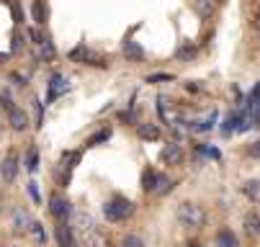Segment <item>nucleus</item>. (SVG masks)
Segmentation results:
<instances>
[{
	"mask_svg": "<svg viewBox=\"0 0 260 247\" xmlns=\"http://www.w3.org/2000/svg\"><path fill=\"white\" fill-rule=\"evenodd\" d=\"M175 219H178V224L180 227H188V229H199V227H204V208L199 206V203H193V201H183V203H178V208H175Z\"/></svg>",
	"mask_w": 260,
	"mask_h": 247,
	"instance_id": "obj_1",
	"label": "nucleus"
},
{
	"mask_svg": "<svg viewBox=\"0 0 260 247\" xmlns=\"http://www.w3.org/2000/svg\"><path fill=\"white\" fill-rule=\"evenodd\" d=\"M132 214H134V203L129 198H124V196H116V198H111V201L103 203V217L108 222H114V224L129 219Z\"/></svg>",
	"mask_w": 260,
	"mask_h": 247,
	"instance_id": "obj_2",
	"label": "nucleus"
},
{
	"mask_svg": "<svg viewBox=\"0 0 260 247\" xmlns=\"http://www.w3.org/2000/svg\"><path fill=\"white\" fill-rule=\"evenodd\" d=\"M70 227H72V232H80V234H93L95 229V222H93V217L90 214H85V211H72V217H70V222H67Z\"/></svg>",
	"mask_w": 260,
	"mask_h": 247,
	"instance_id": "obj_3",
	"label": "nucleus"
},
{
	"mask_svg": "<svg viewBox=\"0 0 260 247\" xmlns=\"http://www.w3.org/2000/svg\"><path fill=\"white\" fill-rule=\"evenodd\" d=\"M49 211H52V217H54L59 224H67L70 217H72V206H70V201H64L62 196H52V198H49Z\"/></svg>",
	"mask_w": 260,
	"mask_h": 247,
	"instance_id": "obj_4",
	"label": "nucleus"
},
{
	"mask_svg": "<svg viewBox=\"0 0 260 247\" xmlns=\"http://www.w3.org/2000/svg\"><path fill=\"white\" fill-rule=\"evenodd\" d=\"M67 90H70L67 78H64V75H59V73H54V75L49 78V83H47V103L57 100V98H59V95H64Z\"/></svg>",
	"mask_w": 260,
	"mask_h": 247,
	"instance_id": "obj_5",
	"label": "nucleus"
},
{
	"mask_svg": "<svg viewBox=\"0 0 260 247\" xmlns=\"http://www.w3.org/2000/svg\"><path fill=\"white\" fill-rule=\"evenodd\" d=\"M121 52H124V57L129 59V62H144V57H147V52H144V47L139 44V42H124V47H121Z\"/></svg>",
	"mask_w": 260,
	"mask_h": 247,
	"instance_id": "obj_6",
	"label": "nucleus"
},
{
	"mask_svg": "<svg viewBox=\"0 0 260 247\" xmlns=\"http://www.w3.org/2000/svg\"><path fill=\"white\" fill-rule=\"evenodd\" d=\"M0 175H3V181H8V183L16 181V175H18V160H16V155L3 157V162H0Z\"/></svg>",
	"mask_w": 260,
	"mask_h": 247,
	"instance_id": "obj_7",
	"label": "nucleus"
},
{
	"mask_svg": "<svg viewBox=\"0 0 260 247\" xmlns=\"http://www.w3.org/2000/svg\"><path fill=\"white\" fill-rule=\"evenodd\" d=\"M242 121H245V114H240V111L230 114V116L224 119V124H221V134L230 136L232 131H240V129H242Z\"/></svg>",
	"mask_w": 260,
	"mask_h": 247,
	"instance_id": "obj_8",
	"label": "nucleus"
},
{
	"mask_svg": "<svg viewBox=\"0 0 260 247\" xmlns=\"http://www.w3.org/2000/svg\"><path fill=\"white\" fill-rule=\"evenodd\" d=\"M57 244L59 247H78L75 244V232H72L70 224H59L57 227Z\"/></svg>",
	"mask_w": 260,
	"mask_h": 247,
	"instance_id": "obj_9",
	"label": "nucleus"
},
{
	"mask_svg": "<svg viewBox=\"0 0 260 247\" xmlns=\"http://www.w3.org/2000/svg\"><path fill=\"white\" fill-rule=\"evenodd\" d=\"M168 165H178L180 160H183V150H180V145L178 142H170V145H165L162 147V155H160Z\"/></svg>",
	"mask_w": 260,
	"mask_h": 247,
	"instance_id": "obj_10",
	"label": "nucleus"
},
{
	"mask_svg": "<svg viewBox=\"0 0 260 247\" xmlns=\"http://www.w3.org/2000/svg\"><path fill=\"white\" fill-rule=\"evenodd\" d=\"M157 178H160V172L147 167V170L142 172V191H144V193H155V191H157Z\"/></svg>",
	"mask_w": 260,
	"mask_h": 247,
	"instance_id": "obj_11",
	"label": "nucleus"
},
{
	"mask_svg": "<svg viewBox=\"0 0 260 247\" xmlns=\"http://www.w3.org/2000/svg\"><path fill=\"white\" fill-rule=\"evenodd\" d=\"M214 242H216V247H240V239L232 229H219Z\"/></svg>",
	"mask_w": 260,
	"mask_h": 247,
	"instance_id": "obj_12",
	"label": "nucleus"
},
{
	"mask_svg": "<svg viewBox=\"0 0 260 247\" xmlns=\"http://www.w3.org/2000/svg\"><path fill=\"white\" fill-rule=\"evenodd\" d=\"M8 121H11V129H16V131H23L28 126V116H26L23 109H13L8 114Z\"/></svg>",
	"mask_w": 260,
	"mask_h": 247,
	"instance_id": "obj_13",
	"label": "nucleus"
},
{
	"mask_svg": "<svg viewBox=\"0 0 260 247\" xmlns=\"http://www.w3.org/2000/svg\"><path fill=\"white\" fill-rule=\"evenodd\" d=\"M137 134H139V139H144V142H155V139H160V129L155 124H137Z\"/></svg>",
	"mask_w": 260,
	"mask_h": 247,
	"instance_id": "obj_14",
	"label": "nucleus"
},
{
	"mask_svg": "<svg viewBox=\"0 0 260 247\" xmlns=\"http://www.w3.org/2000/svg\"><path fill=\"white\" fill-rule=\"evenodd\" d=\"M214 126H216V111H211V114H209L204 121H191V124H188V129H191V131H199V134H204V131H211Z\"/></svg>",
	"mask_w": 260,
	"mask_h": 247,
	"instance_id": "obj_15",
	"label": "nucleus"
},
{
	"mask_svg": "<svg viewBox=\"0 0 260 247\" xmlns=\"http://www.w3.org/2000/svg\"><path fill=\"white\" fill-rule=\"evenodd\" d=\"M242 193L252 201V203H260V181L257 178H252V181H245V186H242Z\"/></svg>",
	"mask_w": 260,
	"mask_h": 247,
	"instance_id": "obj_16",
	"label": "nucleus"
},
{
	"mask_svg": "<svg viewBox=\"0 0 260 247\" xmlns=\"http://www.w3.org/2000/svg\"><path fill=\"white\" fill-rule=\"evenodd\" d=\"M70 59H72V62H85V64H88L90 59H95V54H93L85 44H80V47H75V49L70 52Z\"/></svg>",
	"mask_w": 260,
	"mask_h": 247,
	"instance_id": "obj_17",
	"label": "nucleus"
},
{
	"mask_svg": "<svg viewBox=\"0 0 260 247\" xmlns=\"http://www.w3.org/2000/svg\"><path fill=\"white\" fill-rule=\"evenodd\" d=\"M11 222H13V229H28V227H31V222H28V217H26L23 208H13Z\"/></svg>",
	"mask_w": 260,
	"mask_h": 247,
	"instance_id": "obj_18",
	"label": "nucleus"
},
{
	"mask_svg": "<svg viewBox=\"0 0 260 247\" xmlns=\"http://www.w3.org/2000/svg\"><path fill=\"white\" fill-rule=\"evenodd\" d=\"M83 242H85V247H111V239H108L106 234H101V232H93V234H88Z\"/></svg>",
	"mask_w": 260,
	"mask_h": 247,
	"instance_id": "obj_19",
	"label": "nucleus"
},
{
	"mask_svg": "<svg viewBox=\"0 0 260 247\" xmlns=\"http://www.w3.org/2000/svg\"><path fill=\"white\" fill-rule=\"evenodd\" d=\"M111 134H114V131H111V126H103L101 131H95L90 139H88V147H98V145H103V142H108V139H111Z\"/></svg>",
	"mask_w": 260,
	"mask_h": 247,
	"instance_id": "obj_20",
	"label": "nucleus"
},
{
	"mask_svg": "<svg viewBox=\"0 0 260 247\" xmlns=\"http://www.w3.org/2000/svg\"><path fill=\"white\" fill-rule=\"evenodd\" d=\"M245 232L252 234V237L260 234V217H257V214H247V217H245Z\"/></svg>",
	"mask_w": 260,
	"mask_h": 247,
	"instance_id": "obj_21",
	"label": "nucleus"
},
{
	"mask_svg": "<svg viewBox=\"0 0 260 247\" xmlns=\"http://www.w3.org/2000/svg\"><path fill=\"white\" fill-rule=\"evenodd\" d=\"M26 170H28V172L39 170V152H36V147H31V150L26 152Z\"/></svg>",
	"mask_w": 260,
	"mask_h": 247,
	"instance_id": "obj_22",
	"label": "nucleus"
},
{
	"mask_svg": "<svg viewBox=\"0 0 260 247\" xmlns=\"http://www.w3.org/2000/svg\"><path fill=\"white\" fill-rule=\"evenodd\" d=\"M119 247H147V244H144V239L139 234H124L121 242H119Z\"/></svg>",
	"mask_w": 260,
	"mask_h": 247,
	"instance_id": "obj_23",
	"label": "nucleus"
},
{
	"mask_svg": "<svg viewBox=\"0 0 260 247\" xmlns=\"http://www.w3.org/2000/svg\"><path fill=\"white\" fill-rule=\"evenodd\" d=\"M31 16L36 23H47V6L44 3H34L31 6Z\"/></svg>",
	"mask_w": 260,
	"mask_h": 247,
	"instance_id": "obj_24",
	"label": "nucleus"
},
{
	"mask_svg": "<svg viewBox=\"0 0 260 247\" xmlns=\"http://www.w3.org/2000/svg\"><path fill=\"white\" fill-rule=\"evenodd\" d=\"M173 186H175V183L168 178V175H162V172H160V178H157V191H155V193H157V196H165V193H170V191H173Z\"/></svg>",
	"mask_w": 260,
	"mask_h": 247,
	"instance_id": "obj_25",
	"label": "nucleus"
},
{
	"mask_svg": "<svg viewBox=\"0 0 260 247\" xmlns=\"http://www.w3.org/2000/svg\"><path fill=\"white\" fill-rule=\"evenodd\" d=\"M196 57V47H191V44H183L178 52H175V59H180V62H188V59H193Z\"/></svg>",
	"mask_w": 260,
	"mask_h": 247,
	"instance_id": "obj_26",
	"label": "nucleus"
},
{
	"mask_svg": "<svg viewBox=\"0 0 260 247\" xmlns=\"http://www.w3.org/2000/svg\"><path fill=\"white\" fill-rule=\"evenodd\" d=\"M52 57H54V44L44 39V44L39 47V59H52Z\"/></svg>",
	"mask_w": 260,
	"mask_h": 247,
	"instance_id": "obj_27",
	"label": "nucleus"
},
{
	"mask_svg": "<svg viewBox=\"0 0 260 247\" xmlns=\"http://www.w3.org/2000/svg\"><path fill=\"white\" fill-rule=\"evenodd\" d=\"M193 8H196L201 16H209V13L214 11V3H211V0H196V3H193Z\"/></svg>",
	"mask_w": 260,
	"mask_h": 247,
	"instance_id": "obj_28",
	"label": "nucleus"
},
{
	"mask_svg": "<svg viewBox=\"0 0 260 247\" xmlns=\"http://www.w3.org/2000/svg\"><path fill=\"white\" fill-rule=\"evenodd\" d=\"M28 229H31V232H34V237H36V239H39V242H42V244H44V242H47V232H44V227H42V224H39V222H31V227H28Z\"/></svg>",
	"mask_w": 260,
	"mask_h": 247,
	"instance_id": "obj_29",
	"label": "nucleus"
},
{
	"mask_svg": "<svg viewBox=\"0 0 260 247\" xmlns=\"http://www.w3.org/2000/svg\"><path fill=\"white\" fill-rule=\"evenodd\" d=\"M26 191H28V196H31V201H34V203H39V201H42L39 188H36V183H34V181H28V183H26Z\"/></svg>",
	"mask_w": 260,
	"mask_h": 247,
	"instance_id": "obj_30",
	"label": "nucleus"
},
{
	"mask_svg": "<svg viewBox=\"0 0 260 247\" xmlns=\"http://www.w3.org/2000/svg\"><path fill=\"white\" fill-rule=\"evenodd\" d=\"M0 105H3V109H6L8 114H11V111L16 109V105H13V100H11V95H8L6 90H3V93H0Z\"/></svg>",
	"mask_w": 260,
	"mask_h": 247,
	"instance_id": "obj_31",
	"label": "nucleus"
},
{
	"mask_svg": "<svg viewBox=\"0 0 260 247\" xmlns=\"http://www.w3.org/2000/svg\"><path fill=\"white\" fill-rule=\"evenodd\" d=\"M11 49H13L16 54L23 49V33H21V31H16V33H13V44H11Z\"/></svg>",
	"mask_w": 260,
	"mask_h": 247,
	"instance_id": "obj_32",
	"label": "nucleus"
},
{
	"mask_svg": "<svg viewBox=\"0 0 260 247\" xmlns=\"http://www.w3.org/2000/svg\"><path fill=\"white\" fill-rule=\"evenodd\" d=\"M147 83H173V75H150Z\"/></svg>",
	"mask_w": 260,
	"mask_h": 247,
	"instance_id": "obj_33",
	"label": "nucleus"
},
{
	"mask_svg": "<svg viewBox=\"0 0 260 247\" xmlns=\"http://www.w3.org/2000/svg\"><path fill=\"white\" fill-rule=\"evenodd\" d=\"M247 155H250V157H255V160H260V139L247 147Z\"/></svg>",
	"mask_w": 260,
	"mask_h": 247,
	"instance_id": "obj_34",
	"label": "nucleus"
},
{
	"mask_svg": "<svg viewBox=\"0 0 260 247\" xmlns=\"http://www.w3.org/2000/svg\"><path fill=\"white\" fill-rule=\"evenodd\" d=\"M199 152H204V155H209V157L219 160V150H216V147H204V145H199Z\"/></svg>",
	"mask_w": 260,
	"mask_h": 247,
	"instance_id": "obj_35",
	"label": "nucleus"
},
{
	"mask_svg": "<svg viewBox=\"0 0 260 247\" xmlns=\"http://www.w3.org/2000/svg\"><path fill=\"white\" fill-rule=\"evenodd\" d=\"M11 80H13V85H18V88H21V85H26L23 75H16V73H13V75H11Z\"/></svg>",
	"mask_w": 260,
	"mask_h": 247,
	"instance_id": "obj_36",
	"label": "nucleus"
},
{
	"mask_svg": "<svg viewBox=\"0 0 260 247\" xmlns=\"http://www.w3.org/2000/svg\"><path fill=\"white\" fill-rule=\"evenodd\" d=\"M11 11H13V18H16V21H18V23H21V8H18V6H13V8H11Z\"/></svg>",
	"mask_w": 260,
	"mask_h": 247,
	"instance_id": "obj_37",
	"label": "nucleus"
},
{
	"mask_svg": "<svg viewBox=\"0 0 260 247\" xmlns=\"http://www.w3.org/2000/svg\"><path fill=\"white\" fill-rule=\"evenodd\" d=\"M185 247H201V242H188V244H185Z\"/></svg>",
	"mask_w": 260,
	"mask_h": 247,
	"instance_id": "obj_38",
	"label": "nucleus"
},
{
	"mask_svg": "<svg viewBox=\"0 0 260 247\" xmlns=\"http://www.w3.org/2000/svg\"><path fill=\"white\" fill-rule=\"evenodd\" d=\"M0 208H3V196H0Z\"/></svg>",
	"mask_w": 260,
	"mask_h": 247,
	"instance_id": "obj_39",
	"label": "nucleus"
},
{
	"mask_svg": "<svg viewBox=\"0 0 260 247\" xmlns=\"http://www.w3.org/2000/svg\"><path fill=\"white\" fill-rule=\"evenodd\" d=\"M3 59H6V54H0V62H3Z\"/></svg>",
	"mask_w": 260,
	"mask_h": 247,
	"instance_id": "obj_40",
	"label": "nucleus"
}]
</instances>
